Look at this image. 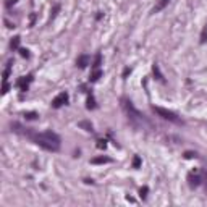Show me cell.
<instances>
[{
    "label": "cell",
    "instance_id": "6da1fadb",
    "mask_svg": "<svg viewBox=\"0 0 207 207\" xmlns=\"http://www.w3.org/2000/svg\"><path fill=\"white\" fill-rule=\"evenodd\" d=\"M11 129L15 133H19V134L26 136L33 141L34 144H37L39 147H42L44 151L49 152H58L60 151V136L53 131H44V133H33L28 131L18 123H11Z\"/></svg>",
    "mask_w": 207,
    "mask_h": 207
},
{
    "label": "cell",
    "instance_id": "7a4b0ae2",
    "mask_svg": "<svg viewBox=\"0 0 207 207\" xmlns=\"http://www.w3.org/2000/svg\"><path fill=\"white\" fill-rule=\"evenodd\" d=\"M152 110L157 113L159 117H162L163 120H168V121H172V123H175V125H183V120L178 117L177 113L172 112V110H167V109H163V107H155V105L152 107Z\"/></svg>",
    "mask_w": 207,
    "mask_h": 207
},
{
    "label": "cell",
    "instance_id": "3957f363",
    "mask_svg": "<svg viewBox=\"0 0 207 207\" xmlns=\"http://www.w3.org/2000/svg\"><path fill=\"white\" fill-rule=\"evenodd\" d=\"M121 107H123V110L126 112V115H128L131 120H144L143 115L139 113V110L136 109L134 105H133V102L128 100V99H121Z\"/></svg>",
    "mask_w": 207,
    "mask_h": 207
},
{
    "label": "cell",
    "instance_id": "277c9868",
    "mask_svg": "<svg viewBox=\"0 0 207 207\" xmlns=\"http://www.w3.org/2000/svg\"><path fill=\"white\" fill-rule=\"evenodd\" d=\"M68 99H70V97H68L66 92H60V94L52 100V107H53V109H60V107L65 105V104H68Z\"/></svg>",
    "mask_w": 207,
    "mask_h": 207
},
{
    "label": "cell",
    "instance_id": "5b68a950",
    "mask_svg": "<svg viewBox=\"0 0 207 207\" xmlns=\"http://www.w3.org/2000/svg\"><path fill=\"white\" fill-rule=\"evenodd\" d=\"M188 183H189V186H191V188H197V186L201 185V183H202V177H201V175H194V173H189L188 175Z\"/></svg>",
    "mask_w": 207,
    "mask_h": 207
},
{
    "label": "cell",
    "instance_id": "8992f818",
    "mask_svg": "<svg viewBox=\"0 0 207 207\" xmlns=\"http://www.w3.org/2000/svg\"><path fill=\"white\" fill-rule=\"evenodd\" d=\"M113 160L110 157H107V155H100V157H94L91 159V163L92 165H104V163H112Z\"/></svg>",
    "mask_w": 207,
    "mask_h": 207
},
{
    "label": "cell",
    "instance_id": "52a82bcc",
    "mask_svg": "<svg viewBox=\"0 0 207 207\" xmlns=\"http://www.w3.org/2000/svg\"><path fill=\"white\" fill-rule=\"evenodd\" d=\"M89 62H91V57L89 55H79L78 57V60H76V66H79V68H86L87 65H89Z\"/></svg>",
    "mask_w": 207,
    "mask_h": 207
},
{
    "label": "cell",
    "instance_id": "ba28073f",
    "mask_svg": "<svg viewBox=\"0 0 207 207\" xmlns=\"http://www.w3.org/2000/svg\"><path fill=\"white\" fill-rule=\"evenodd\" d=\"M31 81H33V76H31V75L28 76V78H26V76H23V78L18 79V87L21 91H28V83H31Z\"/></svg>",
    "mask_w": 207,
    "mask_h": 207
},
{
    "label": "cell",
    "instance_id": "9c48e42d",
    "mask_svg": "<svg viewBox=\"0 0 207 207\" xmlns=\"http://www.w3.org/2000/svg\"><path fill=\"white\" fill-rule=\"evenodd\" d=\"M170 0H157V3L154 5V8H152V13H159V11H162L163 8L168 5Z\"/></svg>",
    "mask_w": 207,
    "mask_h": 207
},
{
    "label": "cell",
    "instance_id": "30bf717a",
    "mask_svg": "<svg viewBox=\"0 0 207 207\" xmlns=\"http://www.w3.org/2000/svg\"><path fill=\"white\" fill-rule=\"evenodd\" d=\"M78 126H79V128H83L84 131H91V133L94 131V129H92V125H91L89 121H78Z\"/></svg>",
    "mask_w": 207,
    "mask_h": 207
},
{
    "label": "cell",
    "instance_id": "8fae6325",
    "mask_svg": "<svg viewBox=\"0 0 207 207\" xmlns=\"http://www.w3.org/2000/svg\"><path fill=\"white\" fill-rule=\"evenodd\" d=\"M152 71H154L155 78H157L159 81H163V76H162V73H160V68H159V65H157V63L152 65Z\"/></svg>",
    "mask_w": 207,
    "mask_h": 207
},
{
    "label": "cell",
    "instance_id": "7c38bea8",
    "mask_svg": "<svg viewBox=\"0 0 207 207\" xmlns=\"http://www.w3.org/2000/svg\"><path fill=\"white\" fill-rule=\"evenodd\" d=\"M100 76H102V71H100V70H99V68H97V70H94V71H92V73H91V83H96V81H99V78H100Z\"/></svg>",
    "mask_w": 207,
    "mask_h": 207
},
{
    "label": "cell",
    "instance_id": "4fadbf2b",
    "mask_svg": "<svg viewBox=\"0 0 207 207\" xmlns=\"http://www.w3.org/2000/svg\"><path fill=\"white\" fill-rule=\"evenodd\" d=\"M19 41H21V37H19V36H16V37H13L11 39V42H10V47L13 50H16L19 47Z\"/></svg>",
    "mask_w": 207,
    "mask_h": 207
},
{
    "label": "cell",
    "instance_id": "5bb4252c",
    "mask_svg": "<svg viewBox=\"0 0 207 207\" xmlns=\"http://www.w3.org/2000/svg\"><path fill=\"white\" fill-rule=\"evenodd\" d=\"M100 63H102V55H100V53H97V55H96V58H94V63H92V68H94V70H97V68L100 66Z\"/></svg>",
    "mask_w": 207,
    "mask_h": 207
},
{
    "label": "cell",
    "instance_id": "9a60e30c",
    "mask_svg": "<svg viewBox=\"0 0 207 207\" xmlns=\"http://www.w3.org/2000/svg\"><path fill=\"white\" fill-rule=\"evenodd\" d=\"M199 42H201V44H206V42H207V24L204 26L202 33H201V39H199Z\"/></svg>",
    "mask_w": 207,
    "mask_h": 207
},
{
    "label": "cell",
    "instance_id": "2e32d148",
    "mask_svg": "<svg viewBox=\"0 0 207 207\" xmlns=\"http://www.w3.org/2000/svg\"><path fill=\"white\" fill-rule=\"evenodd\" d=\"M37 113L36 112H26L24 113V118H26V120H37Z\"/></svg>",
    "mask_w": 207,
    "mask_h": 207
},
{
    "label": "cell",
    "instance_id": "e0dca14e",
    "mask_svg": "<svg viewBox=\"0 0 207 207\" xmlns=\"http://www.w3.org/2000/svg\"><path fill=\"white\" fill-rule=\"evenodd\" d=\"M87 109L89 110H92V109H96V100H94V97L92 96H89V99H87Z\"/></svg>",
    "mask_w": 207,
    "mask_h": 207
},
{
    "label": "cell",
    "instance_id": "ac0fdd59",
    "mask_svg": "<svg viewBox=\"0 0 207 207\" xmlns=\"http://www.w3.org/2000/svg\"><path fill=\"white\" fill-rule=\"evenodd\" d=\"M141 167V157L139 155H134V159H133V168H139Z\"/></svg>",
    "mask_w": 207,
    "mask_h": 207
},
{
    "label": "cell",
    "instance_id": "d6986e66",
    "mask_svg": "<svg viewBox=\"0 0 207 207\" xmlns=\"http://www.w3.org/2000/svg\"><path fill=\"white\" fill-rule=\"evenodd\" d=\"M147 191H149V189H147V186L141 188V191H139V196L143 197V199H146V196H147Z\"/></svg>",
    "mask_w": 207,
    "mask_h": 207
},
{
    "label": "cell",
    "instance_id": "ffe728a7",
    "mask_svg": "<svg viewBox=\"0 0 207 207\" xmlns=\"http://www.w3.org/2000/svg\"><path fill=\"white\" fill-rule=\"evenodd\" d=\"M58 11H60V5L57 3L55 7H53V10H52V19H53V18H55V16H57V13H58Z\"/></svg>",
    "mask_w": 207,
    "mask_h": 207
},
{
    "label": "cell",
    "instance_id": "44dd1931",
    "mask_svg": "<svg viewBox=\"0 0 207 207\" xmlns=\"http://www.w3.org/2000/svg\"><path fill=\"white\" fill-rule=\"evenodd\" d=\"M19 55L24 57V58H28V57H29V50L28 49H19Z\"/></svg>",
    "mask_w": 207,
    "mask_h": 207
},
{
    "label": "cell",
    "instance_id": "7402d4cb",
    "mask_svg": "<svg viewBox=\"0 0 207 207\" xmlns=\"http://www.w3.org/2000/svg\"><path fill=\"white\" fill-rule=\"evenodd\" d=\"M105 146H107V143L104 139H99L97 141V147H99V149H105Z\"/></svg>",
    "mask_w": 207,
    "mask_h": 207
},
{
    "label": "cell",
    "instance_id": "603a6c76",
    "mask_svg": "<svg viewBox=\"0 0 207 207\" xmlns=\"http://www.w3.org/2000/svg\"><path fill=\"white\" fill-rule=\"evenodd\" d=\"M8 89H10V86H8V83H3V87H2V94H7Z\"/></svg>",
    "mask_w": 207,
    "mask_h": 207
},
{
    "label": "cell",
    "instance_id": "cb8c5ba5",
    "mask_svg": "<svg viewBox=\"0 0 207 207\" xmlns=\"http://www.w3.org/2000/svg\"><path fill=\"white\" fill-rule=\"evenodd\" d=\"M185 157H186V159H192V157H196V152H185Z\"/></svg>",
    "mask_w": 207,
    "mask_h": 207
},
{
    "label": "cell",
    "instance_id": "d4e9b609",
    "mask_svg": "<svg viewBox=\"0 0 207 207\" xmlns=\"http://www.w3.org/2000/svg\"><path fill=\"white\" fill-rule=\"evenodd\" d=\"M129 73H131V70H129V68H125V71H123V78H126V76L129 75Z\"/></svg>",
    "mask_w": 207,
    "mask_h": 207
},
{
    "label": "cell",
    "instance_id": "484cf974",
    "mask_svg": "<svg viewBox=\"0 0 207 207\" xmlns=\"http://www.w3.org/2000/svg\"><path fill=\"white\" fill-rule=\"evenodd\" d=\"M206 183H207V181H206Z\"/></svg>",
    "mask_w": 207,
    "mask_h": 207
}]
</instances>
